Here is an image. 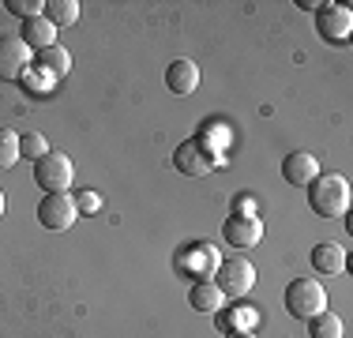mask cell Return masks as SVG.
Here are the masks:
<instances>
[{
	"instance_id": "obj_1",
	"label": "cell",
	"mask_w": 353,
	"mask_h": 338,
	"mask_svg": "<svg viewBox=\"0 0 353 338\" xmlns=\"http://www.w3.org/2000/svg\"><path fill=\"white\" fill-rule=\"evenodd\" d=\"M308 207L319 218H346L350 210V181L342 173H319L308 184Z\"/></svg>"
},
{
	"instance_id": "obj_2",
	"label": "cell",
	"mask_w": 353,
	"mask_h": 338,
	"mask_svg": "<svg viewBox=\"0 0 353 338\" xmlns=\"http://www.w3.org/2000/svg\"><path fill=\"white\" fill-rule=\"evenodd\" d=\"M327 308V293L316 278H293L285 286V312L293 319H312L316 312Z\"/></svg>"
},
{
	"instance_id": "obj_3",
	"label": "cell",
	"mask_w": 353,
	"mask_h": 338,
	"mask_svg": "<svg viewBox=\"0 0 353 338\" xmlns=\"http://www.w3.org/2000/svg\"><path fill=\"white\" fill-rule=\"evenodd\" d=\"M72 181H75V166H72L68 155H61V150H49L46 158L34 162V184L46 188V196L49 192H68Z\"/></svg>"
},
{
	"instance_id": "obj_4",
	"label": "cell",
	"mask_w": 353,
	"mask_h": 338,
	"mask_svg": "<svg viewBox=\"0 0 353 338\" xmlns=\"http://www.w3.org/2000/svg\"><path fill=\"white\" fill-rule=\"evenodd\" d=\"M316 34L327 46H346L353 34V12L350 4H319L316 8Z\"/></svg>"
},
{
	"instance_id": "obj_5",
	"label": "cell",
	"mask_w": 353,
	"mask_h": 338,
	"mask_svg": "<svg viewBox=\"0 0 353 338\" xmlns=\"http://www.w3.org/2000/svg\"><path fill=\"white\" fill-rule=\"evenodd\" d=\"M214 286L222 290V297H245L252 286H256V267H252L245 256H230V259L218 264Z\"/></svg>"
},
{
	"instance_id": "obj_6",
	"label": "cell",
	"mask_w": 353,
	"mask_h": 338,
	"mask_svg": "<svg viewBox=\"0 0 353 338\" xmlns=\"http://www.w3.org/2000/svg\"><path fill=\"white\" fill-rule=\"evenodd\" d=\"M75 218H79V210H75V199L68 192H49V196H41L38 203V222L46 226V230L53 233H64L75 226Z\"/></svg>"
},
{
	"instance_id": "obj_7",
	"label": "cell",
	"mask_w": 353,
	"mask_h": 338,
	"mask_svg": "<svg viewBox=\"0 0 353 338\" xmlns=\"http://www.w3.org/2000/svg\"><path fill=\"white\" fill-rule=\"evenodd\" d=\"M222 237L230 248H256L263 241V222L256 215H248V210H233L222 222Z\"/></svg>"
},
{
	"instance_id": "obj_8",
	"label": "cell",
	"mask_w": 353,
	"mask_h": 338,
	"mask_svg": "<svg viewBox=\"0 0 353 338\" xmlns=\"http://www.w3.org/2000/svg\"><path fill=\"white\" fill-rule=\"evenodd\" d=\"M173 166L181 169L184 177H207L218 162H214V150L207 147L203 139H184L181 147L173 150Z\"/></svg>"
},
{
	"instance_id": "obj_9",
	"label": "cell",
	"mask_w": 353,
	"mask_h": 338,
	"mask_svg": "<svg viewBox=\"0 0 353 338\" xmlns=\"http://www.w3.org/2000/svg\"><path fill=\"white\" fill-rule=\"evenodd\" d=\"M30 68V49L19 38L0 34V83H15L23 79V72Z\"/></svg>"
},
{
	"instance_id": "obj_10",
	"label": "cell",
	"mask_w": 353,
	"mask_h": 338,
	"mask_svg": "<svg viewBox=\"0 0 353 338\" xmlns=\"http://www.w3.org/2000/svg\"><path fill=\"white\" fill-rule=\"evenodd\" d=\"M282 177L285 184H293V188H308V184L319 177V162L308 150H293V155L282 158Z\"/></svg>"
},
{
	"instance_id": "obj_11",
	"label": "cell",
	"mask_w": 353,
	"mask_h": 338,
	"mask_svg": "<svg viewBox=\"0 0 353 338\" xmlns=\"http://www.w3.org/2000/svg\"><path fill=\"white\" fill-rule=\"evenodd\" d=\"M165 87H170L173 95H181V98L196 95V87H199V68H196V61L176 57V61L165 68Z\"/></svg>"
},
{
	"instance_id": "obj_12",
	"label": "cell",
	"mask_w": 353,
	"mask_h": 338,
	"mask_svg": "<svg viewBox=\"0 0 353 338\" xmlns=\"http://www.w3.org/2000/svg\"><path fill=\"white\" fill-rule=\"evenodd\" d=\"M19 41L30 49V53H41V49L57 46V27L46 19V15H34V19H27V23H23Z\"/></svg>"
},
{
	"instance_id": "obj_13",
	"label": "cell",
	"mask_w": 353,
	"mask_h": 338,
	"mask_svg": "<svg viewBox=\"0 0 353 338\" xmlns=\"http://www.w3.org/2000/svg\"><path fill=\"white\" fill-rule=\"evenodd\" d=\"M312 270H316V275H327V278L342 275V270H346V248L334 244V241L316 244V248H312Z\"/></svg>"
},
{
	"instance_id": "obj_14",
	"label": "cell",
	"mask_w": 353,
	"mask_h": 338,
	"mask_svg": "<svg viewBox=\"0 0 353 338\" xmlns=\"http://www.w3.org/2000/svg\"><path fill=\"white\" fill-rule=\"evenodd\" d=\"M34 68L46 72L49 79H64V75L72 72V53L64 46H49V49H41V53H34Z\"/></svg>"
},
{
	"instance_id": "obj_15",
	"label": "cell",
	"mask_w": 353,
	"mask_h": 338,
	"mask_svg": "<svg viewBox=\"0 0 353 338\" xmlns=\"http://www.w3.org/2000/svg\"><path fill=\"white\" fill-rule=\"evenodd\" d=\"M188 304L196 312H203V316H218V312H222V290H218L214 282H207V278H199L188 290Z\"/></svg>"
},
{
	"instance_id": "obj_16",
	"label": "cell",
	"mask_w": 353,
	"mask_h": 338,
	"mask_svg": "<svg viewBox=\"0 0 353 338\" xmlns=\"http://www.w3.org/2000/svg\"><path fill=\"white\" fill-rule=\"evenodd\" d=\"M41 15H46L53 27H72V23L79 19V0H46Z\"/></svg>"
},
{
	"instance_id": "obj_17",
	"label": "cell",
	"mask_w": 353,
	"mask_h": 338,
	"mask_svg": "<svg viewBox=\"0 0 353 338\" xmlns=\"http://www.w3.org/2000/svg\"><path fill=\"white\" fill-rule=\"evenodd\" d=\"M308 338H342V319L334 316L331 308L316 312V316L308 319Z\"/></svg>"
},
{
	"instance_id": "obj_18",
	"label": "cell",
	"mask_w": 353,
	"mask_h": 338,
	"mask_svg": "<svg viewBox=\"0 0 353 338\" xmlns=\"http://www.w3.org/2000/svg\"><path fill=\"white\" fill-rule=\"evenodd\" d=\"M19 162V132L0 128V169H12Z\"/></svg>"
},
{
	"instance_id": "obj_19",
	"label": "cell",
	"mask_w": 353,
	"mask_h": 338,
	"mask_svg": "<svg viewBox=\"0 0 353 338\" xmlns=\"http://www.w3.org/2000/svg\"><path fill=\"white\" fill-rule=\"evenodd\" d=\"M49 155V143H46V135H38V132H23L19 135V158H46Z\"/></svg>"
},
{
	"instance_id": "obj_20",
	"label": "cell",
	"mask_w": 353,
	"mask_h": 338,
	"mask_svg": "<svg viewBox=\"0 0 353 338\" xmlns=\"http://www.w3.org/2000/svg\"><path fill=\"white\" fill-rule=\"evenodd\" d=\"M4 8L12 15H19L23 23L34 19V15H41V8H46V0H4Z\"/></svg>"
},
{
	"instance_id": "obj_21",
	"label": "cell",
	"mask_w": 353,
	"mask_h": 338,
	"mask_svg": "<svg viewBox=\"0 0 353 338\" xmlns=\"http://www.w3.org/2000/svg\"><path fill=\"white\" fill-rule=\"evenodd\" d=\"M72 199H75V210H98V203H102L94 192H79V196H72Z\"/></svg>"
},
{
	"instance_id": "obj_22",
	"label": "cell",
	"mask_w": 353,
	"mask_h": 338,
	"mask_svg": "<svg viewBox=\"0 0 353 338\" xmlns=\"http://www.w3.org/2000/svg\"><path fill=\"white\" fill-rule=\"evenodd\" d=\"M225 338H256L252 331H225Z\"/></svg>"
},
{
	"instance_id": "obj_23",
	"label": "cell",
	"mask_w": 353,
	"mask_h": 338,
	"mask_svg": "<svg viewBox=\"0 0 353 338\" xmlns=\"http://www.w3.org/2000/svg\"><path fill=\"white\" fill-rule=\"evenodd\" d=\"M4 207H8V203H4V192H0V218H4Z\"/></svg>"
}]
</instances>
